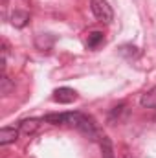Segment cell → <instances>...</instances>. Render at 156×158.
I'll return each mask as SVG.
<instances>
[{
    "instance_id": "obj_1",
    "label": "cell",
    "mask_w": 156,
    "mask_h": 158,
    "mask_svg": "<svg viewBox=\"0 0 156 158\" xmlns=\"http://www.w3.org/2000/svg\"><path fill=\"white\" fill-rule=\"evenodd\" d=\"M46 123H51V125H70V127H76L81 132H84L88 138L96 140V138H101L97 136V131H96V125L92 118L81 114V112H61V114H48L44 116Z\"/></svg>"
},
{
    "instance_id": "obj_7",
    "label": "cell",
    "mask_w": 156,
    "mask_h": 158,
    "mask_svg": "<svg viewBox=\"0 0 156 158\" xmlns=\"http://www.w3.org/2000/svg\"><path fill=\"white\" fill-rule=\"evenodd\" d=\"M105 44V35L103 31H90L88 33V39H86V46L90 50H97L99 46Z\"/></svg>"
},
{
    "instance_id": "obj_10",
    "label": "cell",
    "mask_w": 156,
    "mask_h": 158,
    "mask_svg": "<svg viewBox=\"0 0 156 158\" xmlns=\"http://www.w3.org/2000/svg\"><path fill=\"white\" fill-rule=\"evenodd\" d=\"M13 90H15V83L7 77L6 74H2V77H0V94L6 98V96H9Z\"/></svg>"
},
{
    "instance_id": "obj_2",
    "label": "cell",
    "mask_w": 156,
    "mask_h": 158,
    "mask_svg": "<svg viewBox=\"0 0 156 158\" xmlns=\"http://www.w3.org/2000/svg\"><path fill=\"white\" fill-rule=\"evenodd\" d=\"M90 9H92L94 17L105 24H110L114 20V11L107 0H90Z\"/></svg>"
},
{
    "instance_id": "obj_6",
    "label": "cell",
    "mask_w": 156,
    "mask_h": 158,
    "mask_svg": "<svg viewBox=\"0 0 156 158\" xmlns=\"http://www.w3.org/2000/svg\"><path fill=\"white\" fill-rule=\"evenodd\" d=\"M28 22H30V13L28 11H22V9H15L13 13H11V24L15 26V28H24V26H28Z\"/></svg>"
},
{
    "instance_id": "obj_9",
    "label": "cell",
    "mask_w": 156,
    "mask_h": 158,
    "mask_svg": "<svg viewBox=\"0 0 156 158\" xmlns=\"http://www.w3.org/2000/svg\"><path fill=\"white\" fill-rule=\"evenodd\" d=\"M99 145H101L103 158H114V147H112V142H110V138H109V136H101Z\"/></svg>"
},
{
    "instance_id": "obj_3",
    "label": "cell",
    "mask_w": 156,
    "mask_h": 158,
    "mask_svg": "<svg viewBox=\"0 0 156 158\" xmlns=\"http://www.w3.org/2000/svg\"><path fill=\"white\" fill-rule=\"evenodd\" d=\"M53 101L55 103H63V105H68V103H74L77 99V92L74 88H68V86H61L57 90H53Z\"/></svg>"
},
{
    "instance_id": "obj_4",
    "label": "cell",
    "mask_w": 156,
    "mask_h": 158,
    "mask_svg": "<svg viewBox=\"0 0 156 158\" xmlns=\"http://www.w3.org/2000/svg\"><path fill=\"white\" fill-rule=\"evenodd\" d=\"M39 127H40V119H37V118L22 119V121L18 123V131H20L22 134H26V136H31V134H35Z\"/></svg>"
},
{
    "instance_id": "obj_5",
    "label": "cell",
    "mask_w": 156,
    "mask_h": 158,
    "mask_svg": "<svg viewBox=\"0 0 156 158\" xmlns=\"http://www.w3.org/2000/svg\"><path fill=\"white\" fill-rule=\"evenodd\" d=\"M18 134H20V131L15 129V127H4V129H0V145H7V143L17 142Z\"/></svg>"
},
{
    "instance_id": "obj_8",
    "label": "cell",
    "mask_w": 156,
    "mask_h": 158,
    "mask_svg": "<svg viewBox=\"0 0 156 158\" xmlns=\"http://www.w3.org/2000/svg\"><path fill=\"white\" fill-rule=\"evenodd\" d=\"M140 103H142V107H145V109H156V86L149 88L145 94H142Z\"/></svg>"
}]
</instances>
